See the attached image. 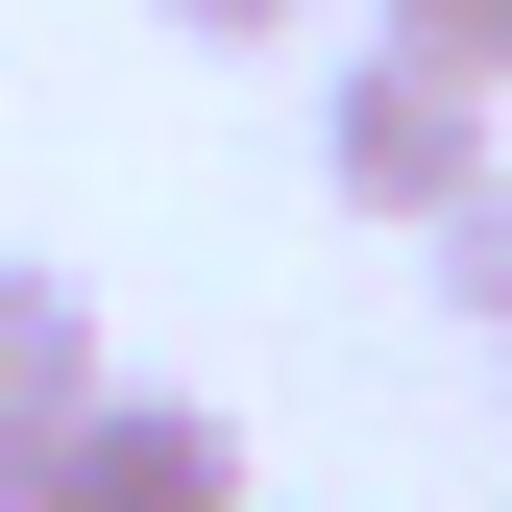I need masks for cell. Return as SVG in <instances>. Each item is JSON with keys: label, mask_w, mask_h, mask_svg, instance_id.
<instances>
[{"label": "cell", "mask_w": 512, "mask_h": 512, "mask_svg": "<svg viewBox=\"0 0 512 512\" xmlns=\"http://www.w3.org/2000/svg\"><path fill=\"white\" fill-rule=\"evenodd\" d=\"M488 171H512V147H488V98H464V74H415V49H342V74H317V196H342V220L439 244Z\"/></svg>", "instance_id": "6da1fadb"}, {"label": "cell", "mask_w": 512, "mask_h": 512, "mask_svg": "<svg viewBox=\"0 0 512 512\" xmlns=\"http://www.w3.org/2000/svg\"><path fill=\"white\" fill-rule=\"evenodd\" d=\"M49 488H74V512H244V439L196 391H98L74 439H49Z\"/></svg>", "instance_id": "7a4b0ae2"}, {"label": "cell", "mask_w": 512, "mask_h": 512, "mask_svg": "<svg viewBox=\"0 0 512 512\" xmlns=\"http://www.w3.org/2000/svg\"><path fill=\"white\" fill-rule=\"evenodd\" d=\"M122 391L98 366V317H74V269H0V464H49V439H74Z\"/></svg>", "instance_id": "3957f363"}, {"label": "cell", "mask_w": 512, "mask_h": 512, "mask_svg": "<svg viewBox=\"0 0 512 512\" xmlns=\"http://www.w3.org/2000/svg\"><path fill=\"white\" fill-rule=\"evenodd\" d=\"M366 49H415V74H464V98H512V0H366Z\"/></svg>", "instance_id": "277c9868"}, {"label": "cell", "mask_w": 512, "mask_h": 512, "mask_svg": "<svg viewBox=\"0 0 512 512\" xmlns=\"http://www.w3.org/2000/svg\"><path fill=\"white\" fill-rule=\"evenodd\" d=\"M439 317H488V342H512V171H488L464 220H439Z\"/></svg>", "instance_id": "5b68a950"}, {"label": "cell", "mask_w": 512, "mask_h": 512, "mask_svg": "<svg viewBox=\"0 0 512 512\" xmlns=\"http://www.w3.org/2000/svg\"><path fill=\"white\" fill-rule=\"evenodd\" d=\"M147 25H171V49H293L317 0H147Z\"/></svg>", "instance_id": "8992f818"}, {"label": "cell", "mask_w": 512, "mask_h": 512, "mask_svg": "<svg viewBox=\"0 0 512 512\" xmlns=\"http://www.w3.org/2000/svg\"><path fill=\"white\" fill-rule=\"evenodd\" d=\"M0 512H74V488H49V464H0Z\"/></svg>", "instance_id": "52a82bcc"}]
</instances>
